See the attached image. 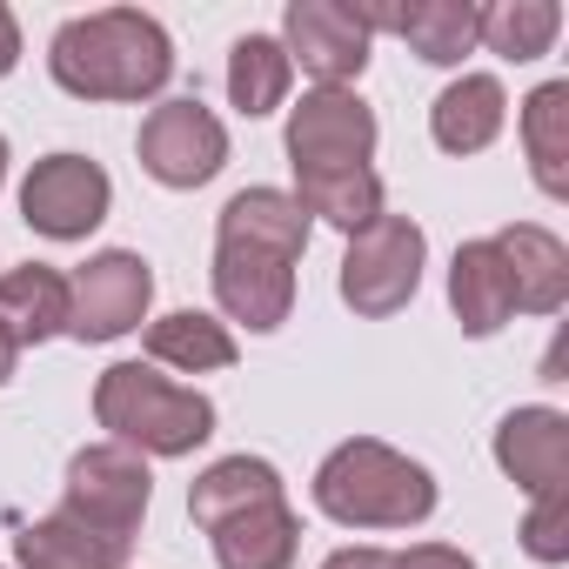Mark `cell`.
Masks as SVG:
<instances>
[{"label": "cell", "instance_id": "cell-1", "mask_svg": "<svg viewBox=\"0 0 569 569\" xmlns=\"http://www.w3.org/2000/svg\"><path fill=\"white\" fill-rule=\"evenodd\" d=\"M302 248H309V214H302L296 194L241 188L221 208V234H214V302L254 336L281 329L296 309Z\"/></svg>", "mask_w": 569, "mask_h": 569}, {"label": "cell", "instance_id": "cell-2", "mask_svg": "<svg viewBox=\"0 0 569 569\" xmlns=\"http://www.w3.org/2000/svg\"><path fill=\"white\" fill-rule=\"evenodd\" d=\"M48 68L81 101H148V94L168 88L174 48H168V34H161L154 14H141V8H101V14H81V21H68L54 34Z\"/></svg>", "mask_w": 569, "mask_h": 569}, {"label": "cell", "instance_id": "cell-3", "mask_svg": "<svg viewBox=\"0 0 569 569\" xmlns=\"http://www.w3.org/2000/svg\"><path fill=\"white\" fill-rule=\"evenodd\" d=\"M316 509L342 529H416L436 509V476L402 449L356 436L316 469Z\"/></svg>", "mask_w": 569, "mask_h": 569}, {"label": "cell", "instance_id": "cell-4", "mask_svg": "<svg viewBox=\"0 0 569 569\" xmlns=\"http://www.w3.org/2000/svg\"><path fill=\"white\" fill-rule=\"evenodd\" d=\"M94 422L108 429V442L134 456H188L214 436V402L154 376L148 362H114L94 382Z\"/></svg>", "mask_w": 569, "mask_h": 569}, {"label": "cell", "instance_id": "cell-5", "mask_svg": "<svg viewBox=\"0 0 569 569\" xmlns=\"http://www.w3.org/2000/svg\"><path fill=\"white\" fill-rule=\"evenodd\" d=\"M422 261H429V241L409 214H376L362 234H349V254H342V302L369 322L396 316L416 302L422 289Z\"/></svg>", "mask_w": 569, "mask_h": 569}, {"label": "cell", "instance_id": "cell-6", "mask_svg": "<svg viewBox=\"0 0 569 569\" xmlns=\"http://www.w3.org/2000/svg\"><path fill=\"white\" fill-rule=\"evenodd\" d=\"M154 302V268L134 248H101L68 274V336L74 342H114L141 329Z\"/></svg>", "mask_w": 569, "mask_h": 569}, {"label": "cell", "instance_id": "cell-7", "mask_svg": "<svg viewBox=\"0 0 569 569\" xmlns=\"http://www.w3.org/2000/svg\"><path fill=\"white\" fill-rule=\"evenodd\" d=\"M154 502V476H148V456L121 449V442H94L68 462V516L114 536V542H134L141 516Z\"/></svg>", "mask_w": 569, "mask_h": 569}, {"label": "cell", "instance_id": "cell-8", "mask_svg": "<svg viewBox=\"0 0 569 569\" xmlns=\"http://www.w3.org/2000/svg\"><path fill=\"white\" fill-rule=\"evenodd\" d=\"M376 154V108L356 88H316L302 108H289V161L296 174H336L369 168Z\"/></svg>", "mask_w": 569, "mask_h": 569}, {"label": "cell", "instance_id": "cell-9", "mask_svg": "<svg viewBox=\"0 0 569 569\" xmlns=\"http://www.w3.org/2000/svg\"><path fill=\"white\" fill-rule=\"evenodd\" d=\"M108 201H114V181L101 161L88 154H48L34 161V174L21 181V221L48 241H81L108 221Z\"/></svg>", "mask_w": 569, "mask_h": 569}, {"label": "cell", "instance_id": "cell-10", "mask_svg": "<svg viewBox=\"0 0 569 569\" xmlns=\"http://www.w3.org/2000/svg\"><path fill=\"white\" fill-rule=\"evenodd\" d=\"M141 168L161 181V188H201L221 174L228 161V128L201 108V101H161L148 121H141V141H134Z\"/></svg>", "mask_w": 569, "mask_h": 569}, {"label": "cell", "instance_id": "cell-11", "mask_svg": "<svg viewBox=\"0 0 569 569\" xmlns=\"http://www.w3.org/2000/svg\"><path fill=\"white\" fill-rule=\"evenodd\" d=\"M281 54H289V68L302 61V74H316V88H349L369 68V28L342 0H296L281 14Z\"/></svg>", "mask_w": 569, "mask_h": 569}, {"label": "cell", "instance_id": "cell-12", "mask_svg": "<svg viewBox=\"0 0 569 569\" xmlns=\"http://www.w3.org/2000/svg\"><path fill=\"white\" fill-rule=\"evenodd\" d=\"M496 462L529 502L562 496L569 489V416L562 409H509L496 429Z\"/></svg>", "mask_w": 569, "mask_h": 569}, {"label": "cell", "instance_id": "cell-13", "mask_svg": "<svg viewBox=\"0 0 569 569\" xmlns=\"http://www.w3.org/2000/svg\"><path fill=\"white\" fill-rule=\"evenodd\" d=\"M489 241H496V254H502V268H509V296H516V309L556 316V309L569 302V248H562L549 228L516 221V228H502V234H489Z\"/></svg>", "mask_w": 569, "mask_h": 569}, {"label": "cell", "instance_id": "cell-14", "mask_svg": "<svg viewBox=\"0 0 569 569\" xmlns=\"http://www.w3.org/2000/svg\"><path fill=\"white\" fill-rule=\"evenodd\" d=\"M356 14H362L369 34L376 28L402 34L429 68H456L476 48V14L482 8H469V0H409V8H356Z\"/></svg>", "mask_w": 569, "mask_h": 569}, {"label": "cell", "instance_id": "cell-15", "mask_svg": "<svg viewBox=\"0 0 569 569\" xmlns=\"http://www.w3.org/2000/svg\"><path fill=\"white\" fill-rule=\"evenodd\" d=\"M208 536H214V562H221V569H289L296 549H302V522H296L289 496L254 502V509L214 522Z\"/></svg>", "mask_w": 569, "mask_h": 569}, {"label": "cell", "instance_id": "cell-16", "mask_svg": "<svg viewBox=\"0 0 569 569\" xmlns=\"http://www.w3.org/2000/svg\"><path fill=\"white\" fill-rule=\"evenodd\" d=\"M0 336L14 349L68 336V274L48 261H21L0 274Z\"/></svg>", "mask_w": 569, "mask_h": 569}, {"label": "cell", "instance_id": "cell-17", "mask_svg": "<svg viewBox=\"0 0 569 569\" xmlns=\"http://www.w3.org/2000/svg\"><path fill=\"white\" fill-rule=\"evenodd\" d=\"M502 121H509V94H502L496 74H462V81L442 88L436 108H429V134H436V148H449V154H482V148L502 134Z\"/></svg>", "mask_w": 569, "mask_h": 569}, {"label": "cell", "instance_id": "cell-18", "mask_svg": "<svg viewBox=\"0 0 569 569\" xmlns=\"http://www.w3.org/2000/svg\"><path fill=\"white\" fill-rule=\"evenodd\" d=\"M449 302H456L462 336H496V329L516 316L509 268H502L496 241H462V248H456V261H449Z\"/></svg>", "mask_w": 569, "mask_h": 569}, {"label": "cell", "instance_id": "cell-19", "mask_svg": "<svg viewBox=\"0 0 569 569\" xmlns=\"http://www.w3.org/2000/svg\"><path fill=\"white\" fill-rule=\"evenodd\" d=\"M14 556H21V569H128V542H114V536L74 522L68 509L28 522V529L14 536Z\"/></svg>", "mask_w": 569, "mask_h": 569}, {"label": "cell", "instance_id": "cell-20", "mask_svg": "<svg viewBox=\"0 0 569 569\" xmlns=\"http://www.w3.org/2000/svg\"><path fill=\"white\" fill-rule=\"evenodd\" d=\"M274 496H281L274 462H261V456H221L214 469L194 476L188 516H194L201 529H214V522H228V516H241V509H254V502H274Z\"/></svg>", "mask_w": 569, "mask_h": 569}, {"label": "cell", "instance_id": "cell-21", "mask_svg": "<svg viewBox=\"0 0 569 569\" xmlns=\"http://www.w3.org/2000/svg\"><path fill=\"white\" fill-rule=\"evenodd\" d=\"M522 148L542 194H569V81H542L522 101Z\"/></svg>", "mask_w": 569, "mask_h": 569}, {"label": "cell", "instance_id": "cell-22", "mask_svg": "<svg viewBox=\"0 0 569 569\" xmlns=\"http://www.w3.org/2000/svg\"><path fill=\"white\" fill-rule=\"evenodd\" d=\"M296 201L309 221H329L342 234H362L382 214V174L376 168H336V174H296Z\"/></svg>", "mask_w": 569, "mask_h": 569}, {"label": "cell", "instance_id": "cell-23", "mask_svg": "<svg viewBox=\"0 0 569 569\" xmlns=\"http://www.w3.org/2000/svg\"><path fill=\"white\" fill-rule=\"evenodd\" d=\"M148 362L181 369V376H208V369L234 362V336L201 309H174V316L148 322Z\"/></svg>", "mask_w": 569, "mask_h": 569}, {"label": "cell", "instance_id": "cell-24", "mask_svg": "<svg viewBox=\"0 0 569 569\" xmlns=\"http://www.w3.org/2000/svg\"><path fill=\"white\" fill-rule=\"evenodd\" d=\"M289 81H296V68H289V54H281V41H268V34H241L234 41V54H228V101L248 121L274 114L281 101H289Z\"/></svg>", "mask_w": 569, "mask_h": 569}, {"label": "cell", "instance_id": "cell-25", "mask_svg": "<svg viewBox=\"0 0 569 569\" xmlns=\"http://www.w3.org/2000/svg\"><path fill=\"white\" fill-rule=\"evenodd\" d=\"M556 28H562V8H556V0H496V8L476 14V41H482L489 54H502V61H536V54H549Z\"/></svg>", "mask_w": 569, "mask_h": 569}, {"label": "cell", "instance_id": "cell-26", "mask_svg": "<svg viewBox=\"0 0 569 569\" xmlns=\"http://www.w3.org/2000/svg\"><path fill=\"white\" fill-rule=\"evenodd\" d=\"M522 549H529L536 562H562V556H569V489H562V496H542V502H529Z\"/></svg>", "mask_w": 569, "mask_h": 569}, {"label": "cell", "instance_id": "cell-27", "mask_svg": "<svg viewBox=\"0 0 569 569\" xmlns=\"http://www.w3.org/2000/svg\"><path fill=\"white\" fill-rule=\"evenodd\" d=\"M389 569H476V562L462 549H449V542H416V549L389 556Z\"/></svg>", "mask_w": 569, "mask_h": 569}, {"label": "cell", "instance_id": "cell-28", "mask_svg": "<svg viewBox=\"0 0 569 569\" xmlns=\"http://www.w3.org/2000/svg\"><path fill=\"white\" fill-rule=\"evenodd\" d=\"M322 569H389V549H369V542H356V549H336Z\"/></svg>", "mask_w": 569, "mask_h": 569}, {"label": "cell", "instance_id": "cell-29", "mask_svg": "<svg viewBox=\"0 0 569 569\" xmlns=\"http://www.w3.org/2000/svg\"><path fill=\"white\" fill-rule=\"evenodd\" d=\"M14 61H21V28H14V14L0 8V81L14 74Z\"/></svg>", "mask_w": 569, "mask_h": 569}, {"label": "cell", "instance_id": "cell-30", "mask_svg": "<svg viewBox=\"0 0 569 569\" xmlns=\"http://www.w3.org/2000/svg\"><path fill=\"white\" fill-rule=\"evenodd\" d=\"M14 362H21V349H14L8 336H0V382H14Z\"/></svg>", "mask_w": 569, "mask_h": 569}, {"label": "cell", "instance_id": "cell-31", "mask_svg": "<svg viewBox=\"0 0 569 569\" xmlns=\"http://www.w3.org/2000/svg\"><path fill=\"white\" fill-rule=\"evenodd\" d=\"M0 181H8V141H0Z\"/></svg>", "mask_w": 569, "mask_h": 569}]
</instances>
